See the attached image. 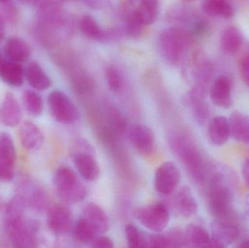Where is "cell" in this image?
<instances>
[{
    "label": "cell",
    "mask_w": 249,
    "mask_h": 248,
    "mask_svg": "<svg viewBox=\"0 0 249 248\" xmlns=\"http://www.w3.org/2000/svg\"><path fill=\"white\" fill-rule=\"evenodd\" d=\"M26 205L15 195L4 208V226L7 237L16 248L37 247L39 225L25 216Z\"/></svg>",
    "instance_id": "1"
},
{
    "label": "cell",
    "mask_w": 249,
    "mask_h": 248,
    "mask_svg": "<svg viewBox=\"0 0 249 248\" xmlns=\"http://www.w3.org/2000/svg\"><path fill=\"white\" fill-rule=\"evenodd\" d=\"M208 205L214 219L236 221L232 207V194L221 172L212 173L207 179Z\"/></svg>",
    "instance_id": "2"
},
{
    "label": "cell",
    "mask_w": 249,
    "mask_h": 248,
    "mask_svg": "<svg viewBox=\"0 0 249 248\" xmlns=\"http://www.w3.org/2000/svg\"><path fill=\"white\" fill-rule=\"evenodd\" d=\"M174 151L185 165L194 181L202 184L207 182L209 168L199 149L189 137L174 135L170 137Z\"/></svg>",
    "instance_id": "3"
},
{
    "label": "cell",
    "mask_w": 249,
    "mask_h": 248,
    "mask_svg": "<svg viewBox=\"0 0 249 248\" xmlns=\"http://www.w3.org/2000/svg\"><path fill=\"white\" fill-rule=\"evenodd\" d=\"M53 185L60 199L69 203H77L86 199L87 189L78 176L67 166H61L55 170Z\"/></svg>",
    "instance_id": "4"
},
{
    "label": "cell",
    "mask_w": 249,
    "mask_h": 248,
    "mask_svg": "<svg viewBox=\"0 0 249 248\" xmlns=\"http://www.w3.org/2000/svg\"><path fill=\"white\" fill-rule=\"evenodd\" d=\"M188 33L177 28H171L162 32L160 38V47L164 58L177 65L181 62L190 45Z\"/></svg>",
    "instance_id": "5"
},
{
    "label": "cell",
    "mask_w": 249,
    "mask_h": 248,
    "mask_svg": "<svg viewBox=\"0 0 249 248\" xmlns=\"http://www.w3.org/2000/svg\"><path fill=\"white\" fill-rule=\"evenodd\" d=\"M48 105L51 116L59 123L74 125L80 119V113L77 106L61 90H53L50 93Z\"/></svg>",
    "instance_id": "6"
},
{
    "label": "cell",
    "mask_w": 249,
    "mask_h": 248,
    "mask_svg": "<svg viewBox=\"0 0 249 248\" xmlns=\"http://www.w3.org/2000/svg\"><path fill=\"white\" fill-rule=\"evenodd\" d=\"M16 196L23 201L26 208L36 212L50 208V199L45 189L31 178H21L16 186Z\"/></svg>",
    "instance_id": "7"
},
{
    "label": "cell",
    "mask_w": 249,
    "mask_h": 248,
    "mask_svg": "<svg viewBox=\"0 0 249 248\" xmlns=\"http://www.w3.org/2000/svg\"><path fill=\"white\" fill-rule=\"evenodd\" d=\"M134 216L145 228L162 232L170 222V211L162 202H155L135 210Z\"/></svg>",
    "instance_id": "8"
},
{
    "label": "cell",
    "mask_w": 249,
    "mask_h": 248,
    "mask_svg": "<svg viewBox=\"0 0 249 248\" xmlns=\"http://www.w3.org/2000/svg\"><path fill=\"white\" fill-rule=\"evenodd\" d=\"M181 181V173L175 163L165 162L155 171L154 185L158 193L165 196L172 195Z\"/></svg>",
    "instance_id": "9"
},
{
    "label": "cell",
    "mask_w": 249,
    "mask_h": 248,
    "mask_svg": "<svg viewBox=\"0 0 249 248\" xmlns=\"http://www.w3.org/2000/svg\"><path fill=\"white\" fill-rule=\"evenodd\" d=\"M48 229L55 235L61 236L72 231V213L68 207L61 204L50 207L47 216Z\"/></svg>",
    "instance_id": "10"
},
{
    "label": "cell",
    "mask_w": 249,
    "mask_h": 248,
    "mask_svg": "<svg viewBox=\"0 0 249 248\" xmlns=\"http://www.w3.org/2000/svg\"><path fill=\"white\" fill-rule=\"evenodd\" d=\"M129 139L135 149L142 155L152 154L155 147L153 131L144 125L136 124L129 131Z\"/></svg>",
    "instance_id": "11"
},
{
    "label": "cell",
    "mask_w": 249,
    "mask_h": 248,
    "mask_svg": "<svg viewBox=\"0 0 249 248\" xmlns=\"http://www.w3.org/2000/svg\"><path fill=\"white\" fill-rule=\"evenodd\" d=\"M74 166L82 179L95 182L100 176V166L91 151H83L73 154Z\"/></svg>",
    "instance_id": "12"
},
{
    "label": "cell",
    "mask_w": 249,
    "mask_h": 248,
    "mask_svg": "<svg viewBox=\"0 0 249 248\" xmlns=\"http://www.w3.org/2000/svg\"><path fill=\"white\" fill-rule=\"evenodd\" d=\"M80 217L94 230L98 236L105 234L109 230V219L107 214L93 202H89L83 207Z\"/></svg>",
    "instance_id": "13"
},
{
    "label": "cell",
    "mask_w": 249,
    "mask_h": 248,
    "mask_svg": "<svg viewBox=\"0 0 249 248\" xmlns=\"http://www.w3.org/2000/svg\"><path fill=\"white\" fill-rule=\"evenodd\" d=\"M232 81L229 77L221 75L211 85L210 99L213 105L222 109L232 106Z\"/></svg>",
    "instance_id": "14"
},
{
    "label": "cell",
    "mask_w": 249,
    "mask_h": 248,
    "mask_svg": "<svg viewBox=\"0 0 249 248\" xmlns=\"http://www.w3.org/2000/svg\"><path fill=\"white\" fill-rule=\"evenodd\" d=\"M174 211L183 218H190L197 213L198 205L191 189L188 186L180 188L172 198Z\"/></svg>",
    "instance_id": "15"
},
{
    "label": "cell",
    "mask_w": 249,
    "mask_h": 248,
    "mask_svg": "<svg viewBox=\"0 0 249 248\" xmlns=\"http://www.w3.org/2000/svg\"><path fill=\"white\" fill-rule=\"evenodd\" d=\"M212 237L221 243L224 248L236 243L241 231L235 221L214 219L212 223Z\"/></svg>",
    "instance_id": "16"
},
{
    "label": "cell",
    "mask_w": 249,
    "mask_h": 248,
    "mask_svg": "<svg viewBox=\"0 0 249 248\" xmlns=\"http://www.w3.org/2000/svg\"><path fill=\"white\" fill-rule=\"evenodd\" d=\"M22 111L16 96L7 93L0 106V121L9 128H14L21 122Z\"/></svg>",
    "instance_id": "17"
},
{
    "label": "cell",
    "mask_w": 249,
    "mask_h": 248,
    "mask_svg": "<svg viewBox=\"0 0 249 248\" xmlns=\"http://www.w3.org/2000/svg\"><path fill=\"white\" fill-rule=\"evenodd\" d=\"M19 138L22 146L26 150L31 151L40 149L45 141L42 131L36 124L30 121H26L20 125Z\"/></svg>",
    "instance_id": "18"
},
{
    "label": "cell",
    "mask_w": 249,
    "mask_h": 248,
    "mask_svg": "<svg viewBox=\"0 0 249 248\" xmlns=\"http://www.w3.org/2000/svg\"><path fill=\"white\" fill-rule=\"evenodd\" d=\"M208 135L213 145H225L231 136L229 119L223 116H217L211 119L208 127Z\"/></svg>",
    "instance_id": "19"
},
{
    "label": "cell",
    "mask_w": 249,
    "mask_h": 248,
    "mask_svg": "<svg viewBox=\"0 0 249 248\" xmlns=\"http://www.w3.org/2000/svg\"><path fill=\"white\" fill-rule=\"evenodd\" d=\"M205 96L201 92L193 88L187 98V103L193 118L200 125H204L210 116V109L205 101Z\"/></svg>",
    "instance_id": "20"
},
{
    "label": "cell",
    "mask_w": 249,
    "mask_h": 248,
    "mask_svg": "<svg viewBox=\"0 0 249 248\" xmlns=\"http://www.w3.org/2000/svg\"><path fill=\"white\" fill-rule=\"evenodd\" d=\"M244 42V34L241 29L235 26H228L221 33L219 45L224 52L233 55L241 50Z\"/></svg>",
    "instance_id": "21"
},
{
    "label": "cell",
    "mask_w": 249,
    "mask_h": 248,
    "mask_svg": "<svg viewBox=\"0 0 249 248\" xmlns=\"http://www.w3.org/2000/svg\"><path fill=\"white\" fill-rule=\"evenodd\" d=\"M231 137L237 142L249 144V115L240 111L231 114L229 119Z\"/></svg>",
    "instance_id": "22"
},
{
    "label": "cell",
    "mask_w": 249,
    "mask_h": 248,
    "mask_svg": "<svg viewBox=\"0 0 249 248\" xmlns=\"http://www.w3.org/2000/svg\"><path fill=\"white\" fill-rule=\"evenodd\" d=\"M4 52L9 61L16 63L26 62L31 55L28 44L19 37H10L6 41Z\"/></svg>",
    "instance_id": "23"
},
{
    "label": "cell",
    "mask_w": 249,
    "mask_h": 248,
    "mask_svg": "<svg viewBox=\"0 0 249 248\" xmlns=\"http://www.w3.org/2000/svg\"><path fill=\"white\" fill-rule=\"evenodd\" d=\"M25 77L31 87L39 91L48 90L52 85V82L42 67L35 61L28 66L25 71Z\"/></svg>",
    "instance_id": "24"
},
{
    "label": "cell",
    "mask_w": 249,
    "mask_h": 248,
    "mask_svg": "<svg viewBox=\"0 0 249 248\" xmlns=\"http://www.w3.org/2000/svg\"><path fill=\"white\" fill-rule=\"evenodd\" d=\"M202 10L211 17L231 19L235 16V10L228 0H203Z\"/></svg>",
    "instance_id": "25"
},
{
    "label": "cell",
    "mask_w": 249,
    "mask_h": 248,
    "mask_svg": "<svg viewBox=\"0 0 249 248\" xmlns=\"http://www.w3.org/2000/svg\"><path fill=\"white\" fill-rule=\"evenodd\" d=\"M184 237L186 247L210 248L212 237L200 226L190 224L184 231Z\"/></svg>",
    "instance_id": "26"
},
{
    "label": "cell",
    "mask_w": 249,
    "mask_h": 248,
    "mask_svg": "<svg viewBox=\"0 0 249 248\" xmlns=\"http://www.w3.org/2000/svg\"><path fill=\"white\" fill-rule=\"evenodd\" d=\"M133 15L143 26H149L155 23L159 14L158 0H142Z\"/></svg>",
    "instance_id": "27"
},
{
    "label": "cell",
    "mask_w": 249,
    "mask_h": 248,
    "mask_svg": "<svg viewBox=\"0 0 249 248\" xmlns=\"http://www.w3.org/2000/svg\"><path fill=\"white\" fill-rule=\"evenodd\" d=\"M25 72L19 63L6 61L0 68V77L7 84L13 87H20L23 84Z\"/></svg>",
    "instance_id": "28"
},
{
    "label": "cell",
    "mask_w": 249,
    "mask_h": 248,
    "mask_svg": "<svg viewBox=\"0 0 249 248\" xmlns=\"http://www.w3.org/2000/svg\"><path fill=\"white\" fill-rule=\"evenodd\" d=\"M0 160L16 165L17 153L10 134L0 131Z\"/></svg>",
    "instance_id": "29"
},
{
    "label": "cell",
    "mask_w": 249,
    "mask_h": 248,
    "mask_svg": "<svg viewBox=\"0 0 249 248\" xmlns=\"http://www.w3.org/2000/svg\"><path fill=\"white\" fill-rule=\"evenodd\" d=\"M23 101L25 109L32 116H41L44 110V102L42 97L32 90H25L23 94Z\"/></svg>",
    "instance_id": "30"
},
{
    "label": "cell",
    "mask_w": 249,
    "mask_h": 248,
    "mask_svg": "<svg viewBox=\"0 0 249 248\" xmlns=\"http://www.w3.org/2000/svg\"><path fill=\"white\" fill-rule=\"evenodd\" d=\"M72 232L74 238L82 243H90L98 237L94 230L80 217L74 223Z\"/></svg>",
    "instance_id": "31"
},
{
    "label": "cell",
    "mask_w": 249,
    "mask_h": 248,
    "mask_svg": "<svg viewBox=\"0 0 249 248\" xmlns=\"http://www.w3.org/2000/svg\"><path fill=\"white\" fill-rule=\"evenodd\" d=\"M124 234L129 248H146V234L142 232L136 226L127 224L124 228Z\"/></svg>",
    "instance_id": "32"
},
{
    "label": "cell",
    "mask_w": 249,
    "mask_h": 248,
    "mask_svg": "<svg viewBox=\"0 0 249 248\" xmlns=\"http://www.w3.org/2000/svg\"><path fill=\"white\" fill-rule=\"evenodd\" d=\"M80 27L82 32L90 39H99L102 36L100 26L91 16H83L80 20Z\"/></svg>",
    "instance_id": "33"
},
{
    "label": "cell",
    "mask_w": 249,
    "mask_h": 248,
    "mask_svg": "<svg viewBox=\"0 0 249 248\" xmlns=\"http://www.w3.org/2000/svg\"><path fill=\"white\" fill-rule=\"evenodd\" d=\"M107 83L112 91L119 92L122 89L123 80L118 70L114 67H108L105 71Z\"/></svg>",
    "instance_id": "34"
},
{
    "label": "cell",
    "mask_w": 249,
    "mask_h": 248,
    "mask_svg": "<svg viewBox=\"0 0 249 248\" xmlns=\"http://www.w3.org/2000/svg\"><path fill=\"white\" fill-rule=\"evenodd\" d=\"M2 10H1V15L0 16L4 19V21L7 20V22L10 23H15L16 20H18V13L17 9L16 8V6L12 3L7 2L3 3Z\"/></svg>",
    "instance_id": "35"
},
{
    "label": "cell",
    "mask_w": 249,
    "mask_h": 248,
    "mask_svg": "<svg viewBox=\"0 0 249 248\" xmlns=\"http://www.w3.org/2000/svg\"><path fill=\"white\" fill-rule=\"evenodd\" d=\"M239 68L243 82L249 87V45L240 59Z\"/></svg>",
    "instance_id": "36"
},
{
    "label": "cell",
    "mask_w": 249,
    "mask_h": 248,
    "mask_svg": "<svg viewBox=\"0 0 249 248\" xmlns=\"http://www.w3.org/2000/svg\"><path fill=\"white\" fill-rule=\"evenodd\" d=\"M15 166L0 160V181L10 182L15 178Z\"/></svg>",
    "instance_id": "37"
},
{
    "label": "cell",
    "mask_w": 249,
    "mask_h": 248,
    "mask_svg": "<svg viewBox=\"0 0 249 248\" xmlns=\"http://www.w3.org/2000/svg\"><path fill=\"white\" fill-rule=\"evenodd\" d=\"M143 27L144 26L135 17L133 13H132L127 21V32L129 35L133 37H138L142 34Z\"/></svg>",
    "instance_id": "38"
},
{
    "label": "cell",
    "mask_w": 249,
    "mask_h": 248,
    "mask_svg": "<svg viewBox=\"0 0 249 248\" xmlns=\"http://www.w3.org/2000/svg\"><path fill=\"white\" fill-rule=\"evenodd\" d=\"M90 246L97 248H114V243L112 239L102 234L93 239L90 243Z\"/></svg>",
    "instance_id": "39"
},
{
    "label": "cell",
    "mask_w": 249,
    "mask_h": 248,
    "mask_svg": "<svg viewBox=\"0 0 249 248\" xmlns=\"http://www.w3.org/2000/svg\"><path fill=\"white\" fill-rule=\"evenodd\" d=\"M242 176L246 184L249 187V158L247 159L243 163Z\"/></svg>",
    "instance_id": "40"
},
{
    "label": "cell",
    "mask_w": 249,
    "mask_h": 248,
    "mask_svg": "<svg viewBox=\"0 0 249 248\" xmlns=\"http://www.w3.org/2000/svg\"><path fill=\"white\" fill-rule=\"evenodd\" d=\"M5 21L0 16V42L4 39V35H5Z\"/></svg>",
    "instance_id": "41"
},
{
    "label": "cell",
    "mask_w": 249,
    "mask_h": 248,
    "mask_svg": "<svg viewBox=\"0 0 249 248\" xmlns=\"http://www.w3.org/2000/svg\"><path fill=\"white\" fill-rule=\"evenodd\" d=\"M244 212L249 219V193L244 199Z\"/></svg>",
    "instance_id": "42"
},
{
    "label": "cell",
    "mask_w": 249,
    "mask_h": 248,
    "mask_svg": "<svg viewBox=\"0 0 249 248\" xmlns=\"http://www.w3.org/2000/svg\"><path fill=\"white\" fill-rule=\"evenodd\" d=\"M239 248H249V240H244L237 246Z\"/></svg>",
    "instance_id": "43"
},
{
    "label": "cell",
    "mask_w": 249,
    "mask_h": 248,
    "mask_svg": "<svg viewBox=\"0 0 249 248\" xmlns=\"http://www.w3.org/2000/svg\"><path fill=\"white\" fill-rule=\"evenodd\" d=\"M3 63H4V61H3L2 58H1V54H0V68H1V66H2Z\"/></svg>",
    "instance_id": "44"
},
{
    "label": "cell",
    "mask_w": 249,
    "mask_h": 248,
    "mask_svg": "<svg viewBox=\"0 0 249 248\" xmlns=\"http://www.w3.org/2000/svg\"><path fill=\"white\" fill-rule=\"evenodd\" d=\"M183 1H186V2H192V1H196V0H183Z\"/></svg>",
    "instance_id": "45"
},
{
    "label": "cell",
    "mask_w": 249,
    "mask_h": 248,
    "mask_svg": "<svg viewBox=\"0 0 249 248\" xmlns=\"http://www.w3.org/2000/svg\"><path fill=\"white\" fill-rule=\"evenodd\" d=\"M7 1H9V0H0V3L3 4V3L7 2Z\"/></svg>",
    "instance_id": "46"
},
{
    "label": "cell",
    "mask_w": 249,
    "mask_h": 248,
    "mask_svg": "<svg viewBox=\"0 0 249 248\" xmlns=\"http://www.w3.org/2000/svg\"><path fill=\"white\" fill-rule=\"evenodd\" d=\"M19 1H21V0H19Z\"/></svg>",
    "instance_id": "47"
}]
</instances>
